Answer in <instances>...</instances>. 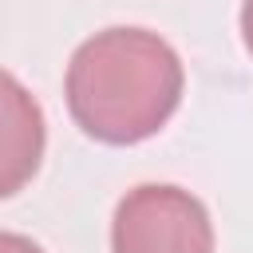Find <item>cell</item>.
Segmentation results:
<instances>
[{
	"instance_id": "obj_1",
	"label": "cell",
	"mask_w": 253,
	"mask_h": 253,
	"mask_svg": "<svg viewBox=\"0 0 253 253\" xmlns=\"http://www.w3.org/2000/svg\"><path fill=\"white\" fill-rule=\"evenodd\" d=\"M182 59L146 28H107L83 40L67 63V111L83 134L130 146L158 134L182 103Z\"/></svg>"
},
{
	"instance_id": "obj_2",
	"label": "cell",
	"mask_w": 253,
	"mask_h": 253,
	"mask_svg": "<svg viewBox=\"0 0 253 253\" xmlns=\"http://www.w3.org/2000/svg\"><path fill=\"white\" fill-rule=\"evenodd\" d=\"M111 253H213V221L190 190L146 182L119 202Z\"/></svg>"
},
{
	"instance_id": "obj_3",
	"label": "cell",
	"mask_w": 253,
	"mask_h": 253,
	"mask_svg": "<svg viewBox=\"0 0 253 253\" xmlns=\"http://www.w3.org/2000/svg\"><path fill=\"white\" fill-rule=\"evenodd\" d=\"M47 126L36 95L0 67V198L20 194L43 158Z\"/></svg>"
},
{
	"instance_id": "obj_4",
	"label": "cell",
	"mask_w": 253,
	"mask_h": 253,
	"mask_svg": "<svg viewBox=\"0 0 253 253\" xmlns=\"http://www.w3.org/2000/svg\"><path fill=\"white\" fill-rule=\"evenodd\" d=\"M0 253H43L32 237H24V233H8V229H0Z\"/></svg>"
},
{
	"instance_id": "obj_5",
	"label": "cell",
	"mask_w": 253,
	"mask_h": 253,
	"mask_svg": "<svg viewBox=\"0 0 253 253\" xmlns=\"http://www.w3.org/2000/svg\"><path fill=\"white\" fill-rule=\"evenodd\" d=\"M241 40H245V47H249V55H253V0L241 4Z\"/></svg>"
}]
</instances>
